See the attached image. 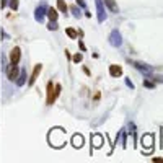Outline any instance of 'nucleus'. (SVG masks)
Returning <instances> with one entry per match:
<instances>
[{
  "label": "nucleus",
  "mask_w": 163,
  "mask_h": 163,
  "mask_svg": "<svg viewBox=\"0 0 163 163\" xmlns=\"http://www.w3.org/2000/svg\"><path fill=\"white\" fill-rule=\"evenodd\" d=\"M49 142L54 147H62L65 144V132L62 129H52L49 134Z\"/></svg>",
  "instance_id": "1"
},
{
  "label": "nucleus",
  "mask_w": 163,
  "mask_h": 163,
  "mask_svg": "<svg viewBox=\"0 0 163 163\" xmlns=\"http://www.w3.org/2000/svg\"><path fill=\"white\" fill-rule=\"evenodd\" d=\"M55 100H57V96H55V83L47 82V88H46V104L51 106V104H54Z\"/></svg>",
  "instance_id": "2"
},
{
  "label": "nucleus",
  "mask_w": 163,
  "mask_h": 163,
  "mask_svg": "<svg viewBox=\"0 0 163 163\" xmlns=\"http://www.w3.org/2000/svg\"><path fill=\"white\" fill-rule=\"evenodd\" d=\"M18 74H20V69H18V64H10L8 65V70H7V77L8 80H17L18 79Z\"/></svg>",
  "instance_id": "3"
},
{
  "label": "nucleus",
  "mask_w": 163,
  "mask_h": 163,
  "mask_svg": "<svg viewBox=\"0 0 163 163\" xmlns=\"http://www.w3.org/2000/svg\"><path fill=\"white\" fill-rule=\"evenodd\" d=\"M20 59H21V49L15 46L10 51V64H20Z\"/></svg>",
  "instance_id": "4"
},
{
  "label": "nucleus",
  "mask_w": 163,
  "mask_h": 163,
  "mask_svg": "<svg viewBox=\"0 0 163 163\" xmlns=\"http://www.w3.org/2000/svg\"><path fill=\"white\" fill-rule=\"evenodd\" d=\"M41 70H42V65L41 64H36L34 65V69H33V72H31V77H30V82H28V85H34V82L38 80V77H39V74H41Z\"/></svg>",
  "instance_id": "5"
},
{
  "label": "nucleus",
  "mask_w": 163,
  "mask_h": 163,
  "mask_svg": "<svg viewBox=\"0 0 163 163\" xmlns=\"http://www.w3.org/2000/svg\"><path fill=\"white\" fill-rule=\"evenodd\" d=\"M109 74H111L113 77L122 75V69H121V65H111V67H109Z\"/></svg>",
  "instance_id": "6"
},
{
  "label": "nucleus",
  "mask_w": 163,
  "mask_h": 163,
  "mask_svg": "<svg viewBox=\"0 0 163 163\" xmlns=\"http://www.w3.org/2000/svg\"><path fill=\"white\" fill-rule=\"evenodd\" d=\"M104 3L109 7V10H111V12H114V13H116V12H119V8H117V5H116L114 0H104Z\"/></svg>",
  "instance_id": "7"
},
{
  "label": "nucleus",
  "mask_w": 163,
  "mask_h": 163,
  "mask_svg": "<svg viewBox=\"0 0 163 163\" xmlns=\"http://www.w3.org/2000/svg\"><path fill=\"white\" fill-rule=\"evenodd\" d=\"M47 17H49V20H51V21H55V20H57V10H55V8H49L47 10Z\"/></svg>",
  "instance_id": "8"
},
{
  "label": "nucleus",
  "mask_w": 163,
  "mask_h": 163,
  "mask_svg": "<svg viewBox=\"0 0 163 163\" xmlns=\"http://www.w3.org/2000/svg\"><path fill=\"white\" fill-rule=\"evenodd\" d=\"M83 144V137L82 136H74V147H82Z\"/></svg>",
  "instance_id": "9"
},
{
  "label": "nucleus",
  "mask_w": 163,
  "mask_h": 163,
  "mask_svg": "<svg viewBox=\"0 0 163 163\" xmlns=\"http://www.w3.org/2000/svg\"><path fill=\"white\" fill-rule=\"evenodd\" d=\"M57 7H59V10H60V12H64V13H65V12L69 10V7H67V3L64 2V0H57Z\"/></svg>",
  "instance_id": "10"
},
{
  "label": "nucleus",
  "mask_w": 163,
  "mask_h": 163,
  "mask_svg": "<svg viewBox=\"0 0 163 163\" xmlns=\"http://www.w3.org/2000/svg\"><path fill=\"white\" fill-rule=\"evenodd\" d=\"M65 33H67V36H69V38H72V39H75L77 36H79V34H77V31L74 30V28H67V30H65Z\"/></svg>",
  "instance_id": "11"
},
{
  "label": "nucleus",
  "mask_w": 163,
  "mask_h": 163,
  "mask_svg": "<svg viewBox=\"0 0 163 163\" xmlns=\"http://www.w3.org/2000/svg\"><path fill=\"white\" fill-rule=\"evenodd\" d=\"M82 60V54H75L74 55V62H80Z\"/></svg>",
  "instance_id": "12"
},
{
  "label": "nucleus",
  "mask_w": 163,
  "mask_h": 163,
  "mask_svg": "<svg viewBox=\"0 0 163 163\" xmlns=\"http://www.w3.org/2000/svg\"><path fill=\"white\" fill-rule=\"evenodd\" d=\"M49 30H57V25H55V21H54V23H51V25H49Z\"/></svg>",
  "instance_id": "13"
},
{
  "label": "nucleus",
  "mask_w": 163,
  "mask_h": 163,
  "mask_svg": "<svg viewBox=\"0 0 163 163\" xmlns=\"http://www.w3.org/2000/svg\"><path fill=\"white\" fill-rule=\"evenodd\" d=\"M12 8H17V7H18V2H17V0H12Z\"/></svg>",
  "instance_id": "14"
},
{
  "label": "nucleus",
  "mask_w": 163,
  "mask_h": 163,
  "mask_svg": "<svg viewBox=\"0 0 163 163\" xmlns=\"http://www.w3.org/2000/svg\"><path fill=\"white\" fill-rule=\"evenodd\" d=\"M145 87H150V88H152V87H153V83H152V82H145Z\"/></svg>",
  "instance_id": "15"
},
{
  "label": "nucleus",
  "mask_w": 163,
  "mask_h": 163,
  "mask_svg": "<svg viewBox=\"0 0 163 163\" xmlns=\"http://www.w3.org/2000/svg\"><path fill=\"white\" fill-rule=\"evenodd\" d=\"M153 161H158V163H163V158H153Z\"/></svg>",
  "instance_id": "16"
}]
</instances>
